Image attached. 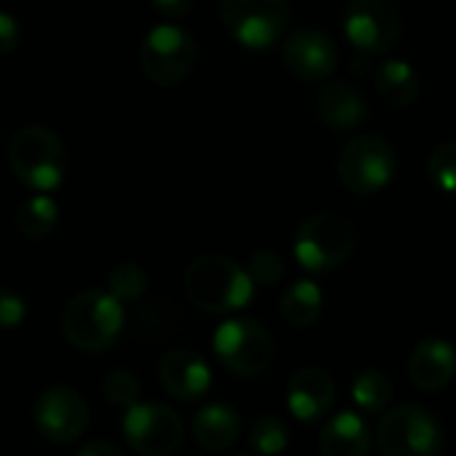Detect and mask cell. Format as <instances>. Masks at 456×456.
<instances>
[{
	"mask_svg": "<svg viewBox=\"0 0 456 456\" xmlns=\"http://www.w3.org/2000/svg\"><path fill=\"white\" fill-rule=\"evenodd\" d=\"M184 291L190 302L206 313H232L251 302L254 281L235 259L224 254H203L190 262Z\"/></svg>",
	"mask_w": 456,
	"mask_h": 456,
	"instance_id": "cell-1",
	"label": "cell"
},
{
	"mask_svg": "<svg viewBox=\"0 0 456 456\" xmlns=\"http://www.w3.org/2000/svg\"><path fill=\"white\" fill-rule=\"evenodd\" d=\"M120 331H123V305L112 299L107 291L75 294L61 313L64 339L83 353L107 350Z\"/></svg>",
	"mask_w": 456,
	"mask_h": 456,
	"instance_id": "cell-2",
	"label": "cell"
},
{
	"mask_svg": "<svg viewBox=\"0 0 456 456\" xmlns=\"http://www.w3.org/2000/svg\"><path fill=\"white\" fill-rule=\"evenodd\" d=\"M8 163L21 184L51 192L64 179V144L45 126H24L8 142Z\"/></svg>",
	"mask_w": 456,
	"mask_h": 456,
	"instance_id": "cell-3",
	"label": "cell"
},
{
	"mask_svg": "<svg viewBox=\"0 0 456 456\" xmlns=\"http://www.w3.org/2000/svg\"><path fill=\"white\" fill-rule=\"evenodd\" d=\"M219 363L235 377H259L275 361V342L265 326L251 318L224 321L214 334Z\"/></svg>",
	"mask_w": 456,
	"mask_h": 456,
	"instance_id": "cell-4",
	"label": "cell"
},
{
	"mask_svg": "<svg viewBox=\"0 0 456 456\" xmlns=\"http://www.w3.org/2000/svg\"><path fill=\"white\" fill-rule=\"evenodd\" d=\"M355 248V230L337 214H315L305 219L294 238L297 262L313 273H326L345 265Z\"/></svg>",
	"mask_w": 456,
	"mask_h": 456,
	"instance_id": "cell-5",
	"label": "cell"
},
{
	"mask_svg": "<svg viewBox=\"0 0 456 456\" xmlns=\"http://www.w3.org/2000/svg\"><path fill=\"white\" fill-rule=\"evenodd\" d=\"M377 441L385 456H441L444 430L428 409L403 403L382 417Z\"/></svg>",
	"mask_w": 456,
	"mask_h": 456,
	"instance_id": "cell-6",
	"label": "cell"
},
{
	"mask_svg": "<svg viewBox=\"0 0 456 456\" xmlns=\"http://www.w3.org/2000/svg\"><path fill=\"white\" fill-rule=\"evenodd\" d=\"M398 158L393 144L377 134H361L350 139L339 155V176L350 192L374 195L395 176Z\"/></svg>",
	"mask_w": 456,
	"mask_h": 456,
	"instance_id": "cell-7",
	"label": "cell"
},
{
	"mask_svg": "<svg viewBox=\"0 0 456 456\" xmlns=\"http://www.w3.org/2000/svg\"><path fill=\"white\" fill-rule=\"evenodd\" d=\"M219 16L240 45L270 48L289 27L291 8L281 0H222Z\"/></svg>",
	"mask_w": 456,
	"mask_h": 456,
	"instance_id": "cell-8",
	"label": "cell"
},
{
	"mask_svg": "<svg viewBox=\"0 0 456 456\" xmlns=\"http://www.w3.org/2000/svg\"><path fill=\"white\" fill-rule=\"evenodd\" d=\"M198 45L192 35L176 24H158L142 40L139 61L144 75L158 86H176L195 64Z\"/></svg>",
	"mask_w": 456,
	"mask_h": 456,
	"instance_id": "cell-9",
	"label": "cell"
},
{
	"mask_svg": "<svg viewBox=\"0 0 456 456\" xmlns=\"http://www.w3.org/2000/svg\"><path fill=\"white\" fill-rule=\"evenodd\" d=\"M123 436L136 454L171 456L184 441V422L166 403H136L123 414Z\"/></svg>",
	"mask_w": 456,
	"mask_h": 456,
	"instance_id": "cell-10",
	"label": "cell"
},
{
	"mask_svg": "<svg viewBox=\"0 0 456 456\" xmlns=\"http://www.w3.org/2000/svg\"><path fill=\"white\" fill-rule=\"evenodd\" d=\"M37 433L51 444H75L88 428L86 401L64 385H53L40 393L32 409Z\"/></svg>",
	"mask_w": 456,
	"mask_h": 456,
	"instance_id": "cell-11",
	"label": "cell"
},
{
	"mask_svg": "<svg viewBox=\"0 0 456 456\" xmlns=\"http://www.w3.org/2000/svg\"><path fill=\"white\" fill-rule=\"evenodd\" d=\"M401 11L387 0H358L345 11L347 37L366 53H385L401 37Z\"/></svg>",
	"mask_w": 456,
	"mask_h": 456,
	"instance_id": "cell-12",
	"label": "cell"
},
{
	"mask_svg": "<svg viewBox=\"0 0 456 456\" xmlns=\"http://www.w3.org/2000/svg\"><path fill=\"white\" fill-rule=\"evenodd\" d=\"M337 45L334 40L313 27H302L291 32L283 43V64L299 80H323L337 67Z\"/></svg>",
	"mask_w": 456,
	"mask_h": 456,
	"instance_id": "cell-13",
	"label": "cell"
},
{
	"mask_svg": "<svg viewBox=\"0 0 456 456\" xmlns=\"http://www.w3.org/2000/svg\"><path fill=\"white\" fill-rule=\"evenodd\" d=\"M160 385L176 401H198L211 385V369L203 355L192 350H171L158 369Z\"/></svg>",
	"mask_w": 456,
	"mask_h": 456,
	"instance_id": "cell-14",
	"label": "cell"
},
{
	"mask_svg": "<svg viewBox=\"0 0 456 456\" xmlns=\"http://www.w3.org/2000/svg\"><path fill=\"white\" fill-rule=\"evenodd\" d=\"M289 409L299 422H315L326 417L334 406V379L321 366H307L297 371L289 385Z\"/></svg>",
	"mask_w": 456,
	"mask_h": 456,
	"instance_id": "cell-15",
	"label": "cell"
},
{
	"mask_svg": "<svg viewBox=\"0 0 456 456\" xmlns=\"http://www.w3.org/2000/svg\"><path fill=\"white\" fill-rule=\"evenodd\" d=\"M456 374V350L441 337L422 339L409 358V377L419 390L436 393L444 390Z\"/></svg>",
	"mask_w": 456,
	"mask_h": 456,
	"instance_id": "cell-16",
	"label": "cell"
},
{
	"mask_svg": "<svg viewBox=\"0 0 456 456\" xmlns=\"http://www.w3.org/2000/svg\"><path fill=\"white\" fill-rule=\"evenodd\" d=\"M315 107H318V118L323 120V126H329L334 131H350V128L361 126L369 115V107H366V99L361 96V91L345 80L326 83L318 91Z\"/></svg>",
	"mask_w": 456,
	"mask_h": 456,
	"instance_id": "cell-17",
	"label": "cell"
},
{
	"mask_svg": "<svg viewBox=\"0 0 456 456\" xmlns=\"http://www.w3.org/2000/svg\"><path fill=\"white\" fill-rule=\"evenodd\" d=\"M371 449V433L363 417L355 411H339L321 430L323 456H366Z\"/></svg>",
	"mask_w": 456,
	"mask_h": 456,
	"instance_id": "cell-18",
	"label": "cell"
},
{
	"mask_svg": "<svg viewBox=\"0 0 456 456\" xmlns=\"http://www.w3.org/2000/svg\"><path fill=\"white\" fill-rule=\"evenodd\" d=\"M192 436L206 452H224L240 436V414L230 403H208L192 417Z\"/></svg>",
	"mask_w": 456,
	"mask_h": 456,
	"instance_id": "cell-19",
	"label": "cell"
},
{
	"mask_svg": "<svg viewBox=\"0 0 456 456\" xmlns=\"http://www.w3.org/2000/svg\"><path fill=\"white\" fill-rule=\"evenodd\" d=\"M374 83L379 96L393 107H406L419 94V75L403 59H387L377 67Z\"/></svg>",
	"mask_w": 456,
	"mask_h": 456,
	"instance_id": "cell-20",
	"label": "cell"
},
{
	"mask_svg": "<svg viewBox=\"0 0 456 456\" xmlns=\"http://www.w3.org/2000/svg\"><path fill=\"white\" fill-rule=\"evenodd\" d=\"M323 310V291L315 281H294L283 297H281V315L291 323V326H310L318 321Z\"/></svg>",
	"mask_w": 456,
	"mask_h": 456,
	"instance_id": "cell-21",
	"label": "cell"
},
{
	"mask_svg": "<svg viewBox=\"0 0 456 456\" xmlns=\"http://www.w3.org/2000/svg\"><path fill=\"white\" fill-rule=\"evenodd\" d=\"M56 200L48 198V195H35L29 200H24L16 211V227L24 238L29 240H40L45 238L53 224H56Z\"/></svg>",
	"mask_w": 456,
	"mask_h": 456,
	"instance_id": "cell-22",
	"label": "cell"
},
{
	"mask_svg": "<svg viewBox=\"0 0 456 456\" xmlns=\"http://www.w3.org/2000/svg\"><path fill=\"white\" fill-rule=\"evenodd\" d=\"M353 401L366 414H382L393 401V385L382 371H363L353 382Z\"/></svg>",
	"mask_w": 456,
	"mask_h": 456,
	"instance_id": "cell-23",
	"label": "cell"
},
{
	"mask_svg": "<svg viewBox=\"0 0 456 456\" xmlns=\"http://www.w3.org/2000/svg\"><path fill=\"white\" fill-rule=\"evenodd\" d=\"M147 291V273L139 267V265H131V262H123L118 265L110 278H107V294L112 299H118L120 305L123 302H136L142 299Z\"/></svg>",
	"mask_w": 456,
	"mask_h": 456,
	"instance_id": "cell-24",
	"label": "cell"
},
{
	"mask_svg": "<svg viewBox=\"0 0 456 456\" xmlns=\"http://www.w3.org/2000/svg\"><path fill=\"white\" fill-rule=\"evenodd\" d=\"M251 449L262 456H278L289 446V430L278 417H262L251 428Z\"/></svg>",
	"mask_w": 456,
	"mask_h": 456,
	"instance_id": "cell-25",
	"label": "cell"
},
{
	"mask_svg": "<svg viewBox=\"0 0 456 456\" xmlns=\"http://www.w3.org/2000/svg\"><path fill=\"white\" fill-rule=\"evenodd\" d=\"M102 393H104V398L112 403V406H118V409H134L136 403H139V393H142V385H139V379L131 374V371H123V369H118V371H110L107 377H104V382H102Z\"/></svg>",
	"mask_w": 456,
	"mask_h": 456,
	"instance_id": "cell-26",
	"label": "cell"
},
{
	"mask_svg": "<svg viewBox=\"0 0 456 456\" xmlns=\"http://www.w3.org/2000/svg\"><path fill=\"white\" fill-rule=\"evenodd\" d=\"M428 176L438 190L456 192V142H444L441 147L430 152Z\"/></svg>",
	"mask_w": 456,
	"mask_h": 456,
	"instance_id": "cell-27",
	"label": "cell"
},
{
	"mask_svg": "<svg viewBox=\"0 0 456 456\" xmlns=\"http://www.w3.org/2000/svg\"><path fill=\"white\" fill-rule=\"evenodd\" d=\"M283 270H286V265H283L281 254L265 248V251H256V254L248 259V270H246V273H248V278H251L254 283L275 286V283L283 278Z\"/></svg>",
	"mask_w": 456,
	"mask_h": 456,
	"instance_id": "cell-28",
	"label": "cell"
},
{
	"mask_svg": "<svg viewBox=\"0 0 456 456\" xmlns=\"http://www.w3.org/2000/svg\"><path fill=\"white\" fill-rule=\"evenodd\" d=\"M27 315V307H24V299L13 291H5L0 289V329H16L21 326Z\"/></svg>",
	"mask_w": 456,
	"mask_h": 456,
	"instance_id": "cell-29",
	"label": "cell"
},
{
	"mask_svg": "<svg viewBox=\"0 0 456 456\" xmlns=\"http://www.w3.org/2000/svg\"><path fill=\"white\" fill-rule=\"evenodd\" d=\"M21 40V27L11 13H0V53H8L19 45Z\"/></svg>",
	"mask_w": 456,
	"mask_h": 456,
	"instance_id": "cell-30",
	"label": "cell"
},
{
	"mask_svg": "<svg viewBox=\"0 0 456 456\" xmlns=\"http://www.w3.org/2000/svg\"><path fill=\"white\" fill-rule=\"evenodd\" d=\"M192 8V3L190 0H158L155 3V11L158 13H163V16H168V19H179V16H184L187 11Z\"/></svg>",
	"mask_w": 456,
	"mask_h": 456,
	"instance_id": "cell-31",
	"label": "cell"
},
{
	"mask_svg": "<svg viewBox=\"0 0 456 456\" xmlns=\"http://www.w3.org/2000/svg\"><path fill=\"white\" fill-rule=\"evenodd\" d=\"M75 456H126L115 444H107V441H94L88 446H83Z\"/></svg>",
	"mask_w": 456,
	"mask_h": 456,
	"instance_id": "cell-32",
	"label": "cell"
},
{
	"mask_svg": "<svg viewBox=\"0 0 456 456\" xmlns=\"http://www.w3.org/2000/svg\"><path fill=\"white\" fill-rule=\"evenodd\" d=\"M235 456H248V454H235Z\"/></svg>",
	"mask_w": 456,
	"mask_h": 456,
	"instance_id": "cell-33",
	"label": "cell"
}]
</instances>
